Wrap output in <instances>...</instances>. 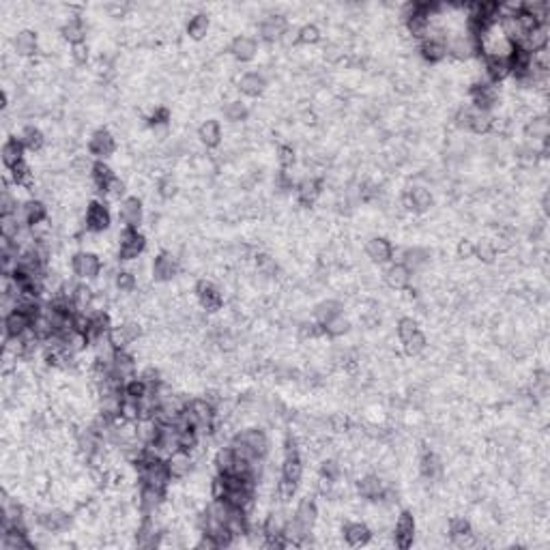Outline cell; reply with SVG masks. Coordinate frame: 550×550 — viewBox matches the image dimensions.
<instances>
[{
	"instance_id": "6da1fadb",
	"label": "cell",
	"mask_w": 550,
	"mask_h": 550,
	"mask_svg": "<svg viewBox=\"0 0 550 550\" xmlns=\"http://www.w3.org/2000/svg\"><path fill=\"white\" fill-rule=\"evenodd\" d=\"M144 248H146V239L142 232H138V228H125L119 234V260L134 262L136 258H140Z\"/></svg>"
},
{
	"instance_id": "7a4b0ae2",
	"label": "cell",
	"mask_w": 550,
	"mask_h": 550,
	"mask_svg": "<svg viewBox=\"0 0 550 550\" xmlns=\"http://www.w3.org/2000/svg\"><path fill=\"white\" fill-rule=\"evenodd\" d=\"M140 338H142V325L138 320H131V318H125L110 329V342H112L119 350H127Z\"/></svg>"
},
{
	"instance_id": "3957f363",
	"label": "cell",
	"mask_w": 550,
	"mask_h": 550,
	"mask_svg": "<svg viewBox=\"0 0 550 550\" xmlns=\"http://www.w3.org/2000/svg\"><path fill=\"white\" fill-rule=\"evenodd\" d=\"M447 54H452L456 60L467 62L471 60L479 50H477V41L469 33H452L447 35Z\"/></svg>"
},
{
	"instance_id": "277c9868",
	"label": "cell",
	"mask_w": 550,
	"mask_h": 550,
	"mask_svg": "<svg viewBox=\"0 0 550 550\" xmlns=\"http://www.w3.org/2000/svg\"><path fill=\"white\" fill-rule=\"evenodd\" d=\"M196 299H198V305H200L207 314H215L224 307L222 293H219V289L213 282H207V280H200L196 284Z\"/></svg>"
},
{
	"instance_id": "5b68a950",
	"label": "cell",
	"mask_w": 550,
	"mask_h": 550,
	"mask_svg": "<svg viewBox=\"0 0 550 550\" xmlns=\"http://www.w3.org/2000/svg\"><path fill=\"white\" fill-rule=\"evenodd\" d=\"M179 271H181V262H179V258L174 256L172 252H162V254L155 258V262H153V267H151V277L155 280V282H160V284H168V282H172L174 277L179 275Z\"/></svg>"
},
{
	"instance_id": "8992f818",
	"label": "cell",
	"mask_w": 550,
	"mask_h": 550,
	"mask_svg": "<svg viewBox=\"0 0 550 550\" xmlns=\"http://www.w3.org/2000/svg\"><path fill=\"white\" fill-rule=\"evenodd\" d=\"M71 267L80 280L93 282L101 275V258L95 252H78L71 260Z\"/></svg>"
},
{
	"instance_id": "52a82bcc",
	"label": "cell",
	"mask_w": 550,
	"mask_h": 550,
	"mask_svg": "<svg viewBox=\"0 0 550 550\" xmlns=\"http://www.w3.org/2000/svg\"><path fill=\"white\" fill-rule=\"evenodd\" d=\"M37 516H39V526L46 533H65L71 526V516L62 508H52Z\"/></svg>"
},
{
	"instance_id": "ba28073f",
	"label": "cell",
	"mask_w": 550,
	"mask_h": 550,
	"mask_svg": "<svg viewBox=\"0 0 550 550\" xmlns=\"http://www.w3.org/2000/svg\"><path fill=\"white\" fill-rule=\"evenodd\" d=\"M110 224H112V217H110L108 207L93 200L89 205V209H86V215H84V228L93 234H101L110 228Z\"/></svg>"
},
{
	"instance_id": "9c48e42d",
	"label": "cell",
	"mask_w": 550,
	"mask_h": 550,
	"mask_svg": "<svg viewBox=\"0 0 550 550\" xmlns=\"http://www.w3.org/2000/svg\"><path fill=\"white\" fill-rule=\"evenodd\" d=\"M15 215L22 222V226H31L33 228V226H37V224L46 222V219H48V207H46V203L37 200V198H28V200H24L19 205Z\"/></svg>"
},
{
	"instance_id": "30bf717a",
	"label": "cell",
	"mask_w": 550,
	"mask_h": 550,
	"mask_svg": "<svg viewBox=\"0 0 550 550\" xmlns=\"http://www.w3.org/2000/svg\"><path fill=\"white\" fill-rule=\"evenodd\" d=\"M136 370H138L136 357L131 355L129 350H117L112 363H110V372H112L119 381L129 383L131 379H136Z\"/></svg>"
},
{
	"instance_id": "8fae6325",
	"label": "cell",
	"mask_w": 550,
	"mask_h": 550,
	"mask_svg": "<svg viewBox=\"0 0 550 550\" xmlns=\"http://www.w3.org/2000/svg\"><path fill=\"white\" fill-rule=\"evenodd\" d=\"M415 533H417V524L411 512H402L395 520V529H393V542L398 548H411L415 542Z\"/></svg>"
},
{
	"instance_id": "7c38bea8",
	"label": "cell",
	"mask_w": 550,
	"mask_h": 550,
	"mask_svg": "<svg viewBox=\"0 0 550 550\" xmlns=\"http://www.w3.org/2000/svg\"><path fill=\"white\" fill-rule=\"evenodd\" d=\"M289 31V22H286V17L282 13H269L262 17L260 22V26H258V33L260 37L273 43V41H282L284 33Z\"/></svg>"
},
{
	"instance_id": "4fadbf2b",
	"label": "cell",
	"mask_w": 550,
	"mask_h": 550,
	"mask_svg": "<svg viewBox=\"0 0 550 550\" xmlns=\"http://www.w3.org/2000/svg\"><path fill=\"white\" fill-rule=\"evenodd\" d=\"M237 441L246 443L258 458H265L269 454V436L265 434V430L260 428H246L241 430L239 434H234Z\"/></svg>"
},
{
	"instance_id": "5bb4252c",
	"label": "cell",
	"mask_w": 550,
	"mask_h": 550,
	"mask_svg": "<svg viewBox=\"0 0 550 550\" xmlns=\"http://www.w3.org/2000/svg\"><path fill=\"white\" fill-rule=\"evenodd\" d=\"M119 219L125 224V228H138L144 219L140 198H136V196L123 198V203L119 205Z\"/></svg>"
},
{
	"instance_id": "9a60e30c",
	"label": "cell",
	"mask_w": 550,
	"mask_h": 550,
	"mask_svg": "<svg viewBox=\"0 0 550 550\" xmlns=\"http://www.w3.org/2000/svg\"><path fill=\"white\" fill-rule=\"evenodd\" d=\"M166 462H168L172 479H185L196 471V458L191 456V452H185V449L174 452Z\"/></svg>"
},
{
	"instance_id": "2e32d148",
	"label": "cell",
	"mask_w": 550,
	"mask_h": 550,
	"mask_svg": "<svg viewBox=\"0 0 550 550\" xmlns=\"http://www.w3.org/2000/svg\"><path fill=\"white\" fill-rule=\"evenodd\" d=\"M164 503H166V490L164 488H155V486H146V483H142L140 497H138V505H140V514L142 516L155 514Z\"/></svg>"
},
{
	"instance_id": "e0dca14e",
	"label": "cell",
	"mask_w": 550,
	"mask_h": 550,
	"mask_svg": "<svg viewBox=\"0 0 550 550\" xmlns=\"http://www.w3.org/2000/svg\"><path fill=\"white\" fill-rule=\"evenodd\" d=\"M89 151H91V155H95L99 160L112 157L114 151H117V140L108 129H97V131H93V136L89 140Z\"/></svg>"
},
{
	"instance_id": "ac0fdd59",
	"label": "cell",
	"mask_w": 550,
	"mask_h": 550,
	"mask_svg": "<svg viewBox=\"0 0 550 550\" xmlns=\"http://www.w3.org/2000/svg\"><path fill=\"white\" fill-rule=\"evenodd\" d=\"M447 39L443 37V35H436V33H432V35H428V39H424L422 43H420V52H422V56L428 60V62H441V60H445L449 54H447V43H445Z\"/></svg>"
},
{
	"instance_id": "d6986e66",
	"label": "cell",
	"mask_w": 550,
	"mask_h": 550,
	"mask_svg": "<svg viewBox=\"0 0 550 550\" xmlns=\"http://www.w3.org/2000/svg\"><path fill=\"white\" fill-rule=\"evenodd\" d=\"M497 101H499V93L490 82H477L471 89V105L473 108L490 112V110L497 105Z\"/></svg>"
},
{
	"instance_id": "ffe728a7",
	"label": "cell",
	"mask_w": 550,
	"mask_h": 550,
	"mask_svg": "<svg viewBox=\"0 0 550 550\" xmlns=\"http://www.w3.org/2000/svg\"><path fill=\"white\" fill-rule=\"evenodd\" d=\"M33 327V316L15 307L5 316V338H22Z\"/></svg>"
},
{
	"instance_id": "44dd1931",
	"label": "cell",
	"mask_w": 550,
	"mask_h": 550,
	"mask_svg": "<svg viewBox=\"0 0 550 550\" xmlns=\"http://www.w3.org/2000/svg\"><path fill=\"white\" fill-rule=\"evenodd\" d=\"M387 486H389V483L383 477L368 473V475L359 477V481H357V495L361 499H368V501H381V497L387 490Z\"/></svg>"
},
{
	"instance_id": "7402d4cb",
	"label": "cell",
	"mask_w": 550,
	"mask_h": 550,
	"mask_svg": "<svg viewBox=\"0 0 550 550\" xmlns=\"http://www.w3.org/2000/svg\"><path fill=\"white\" fill-rule=\"evenodd\" d=\"M548 37H550L548 24H538V26H533L529 33L524 35V39L518 43L516 48L526 52V54H533V52H538L542 48H548Z\"/></svg>"
},
{
	"instance_id": "603a6c76",
	"label": "cell",
	"mask_w": 550,
	"mask_h": 550,
	"mask_svg": "<svg viewBox=\"0 0 550 550\" xmlns=\"http://www.w3.org/2000/svg\"><path fill=\"white\" fill-rule=\"evenodd\" d=\"M434 203V198L430 194V189H426L424 185H415L409 189V194L404 196V205L409 211H415V213H426L430 211Z\"/></svg>"
},
{
	"instance_id": "cb8c5ba5",
	"label": "cell",
	"mask_w": 550,
	"mask_h": 550,
	"mask_svg": "<svg viewBox=\"0 0 550 550\" xmlns=\"http://www.w3.org/2000/svg\"><path fill=\"white\" fill-rule=\"evenodd\" d=\"M366 256L374 262V265H385V262L393 258V248L387 239L372 237L366 243Z\"/></svg>"
},
{
	"instance_id": "d4e9b609",
	"label": "cell",
	"mask_w": 550,
	"mask_h": 550,
	"mask_svg": "<svg viewBox=\"0 0 550 550\" xmlns=\"http://www.w3.org/2000/svg\"><path fill=\"white\" fill-rule=\"evenodd\" d=\"M3 550H31L35 542L28 538L26 529H19V526H11V529L3 531V540H0Z\"/></svg>"
},
{
	"instance_id": "484cf974",
	"label": "cell",
	"mask_w": 550,
	"mask_h": 550,
	"mask_svg": "<svg viewBox=\"0 0 550 550\" xmlns=\"http://www.w3.org/2000/svg\"><path fill=\"white\" fill-rule=\"evenodd\" d=\"M237 89L243 95H248V97H260L262 93L267 91V78L262 74H258V71H248V74H243L239 78Z\"/></svg>"
},
{
	"instance_id": "4316f807",
	"label": "cell",
	"mask_w": 550,
	"mask_h": 550,
	"mask_svg": "<svg viewBox=\"0 0 550 550\" xmlns=\"http://www.w3.org/2000/svg\"><path fill=\"white\" fill-rule=\"evenodd\" d=\"M342 533H344L346 544L353 548L366 546L372 540V529L368 522H346L342 526Z\"/></svg>"
},
{
	"instance_id": "83f0119b",
	"label": "cell",
	"mask_w": 550,
	"mask_h": 550,
	"mask_svg": "<svg viewBox=\"0 0 550 550\" xmlns=\"http://www.w3.org/2000/svg\"><path fill=\"white\" fill-rule=\"evenodd\" d=\"M11 46H13V52L22 58H31L39 52V37L33 33V31H19L13 41H11Z\"/></svg>"
},
{
	"instance_id": "f1b7e54d",
	"label": "cell",
	"mask_w": 550,
	"mask_h": 550,
	"mask_svg": "<svg viewBox=\"0 0 550 550\" xmlns=\"http://www.w3.org/2000/svg\"><path fill=\"white\" fill-rule=\"evenodd\" d=\"M383 280H385V284L389 286V289H393V291H404V289H409V284L413 280V273L402 265V262H393V265L387 267Z\"/></svg>"
},
{
	"instance_id": "f546056e",
	"label": "cell",
	"mask_w": 550,
	"mask_h": 550,
	"mask_svg": "<svg viewBox=\"0 0 550 550\" xmlns=\"http://www.w3.org/2000/svg\"><path fill=\"white\" fill-rule=\"evenodd\" d=\"M230 54L237 60H241V62H248V60H252L258 54V43L250 35H239L230 43Z\"/></svg>"
},
{
	"instance_id": "4dcf8cb0",
	"label": "cell",
	"mask_w": 550,
	"mask_h": 550,
	"mask_svg": "<svg viewBox=\"0 0 550 550\" xmlns=\"http://www.w3.org/2000/svg\"><path fill=\"white\" fill-rule=\"evenodd\" d=\"M60 35L62 39L69 43V46H78V43H84L86 39V24L84 19L78 15H71L69 19H65V24L60 26Z\"/></svg>"
},
{
	"instance_id": "1f68e13d",
	"label": "cell",
	"mask_w": 550,
	"mask_h": 550,
	"mask_svg": "<svg viewBox=\"0 0 550 550\" xmlns=\"http://www.w3.org/2000/svg\"><path fill=\"white\" fill-rule=\"evenodd\" d=\"M295 520H299L305 529H310L314 531V526L318 522V508H316V503L310 499V497H305L299 505H297V510H295Z\"/></svg>"
},
{
	"instance_id": "d6a6232c",
	"label": "cell",
	"mask_w": 550,
	"mask_h": 550,
	"mask_svg": "<svg viewBox=\"0 0 550 550\" xmlns=\"http://www.w3.org/2000/svg\"><path fill=\"white\" fill-rule=\"evenodd\" d=\"M198 138H200V142H203L207 148H215V146H219V144H222V138H224V134H222V125H219L215 119L205 121L200 127H198Z\"/></svg>"
},
{
	"instance_id": "836d02e7",
	"label": "cell",
	"mask_w": 550,
	"mask_h": 550,
	"mask_svg": "<svg viewBox=\"0 0 550 550\" xmlns=\"http://www.w3.org/2000/svg\"><path fill=\"white\" fill-rule=\"evenodd\" d=\"M524 134L529 140L533 142H546L548 140V134H550V123L546 119V114H535L526 121L524 125Z\"/></svg>"
},
{
	"instance_id": "e575fe53",
	"label": "cell",
	"mask_w": 550,
	"mask_h": 550,
	"mask_svg": "<svg viewBox=\"0 0 550 550\" xmlns=\"http://www.w3.org/2000/svg\"><path fill=\"white\" fill-rule=\"evenodd\" d=\"M0 153H3V164L7 166V170H11V168H15V166H19L22 162H24L26 148L17 138H9L3 144V151H0Z\"/></svg>"
},
{
	"instance_id": "d590c367",
	"label": "cell",
	"mask_w": 550,
	"mask_h": 550,
	"mask_svg": "<svg viewBox=\"0 0 550 550\" xmlns=\"http://www.w3.org/2000/svg\"><path fill=\"white\" fill-rule=\"evenodd\" d=\"M420 471H422V475L426 479L436 481V479H441V475H443V462H441V458H438L436 454L426 452L420 458Z\"/></svg>"
},
{
	"instance_id": "8d00e7d4",
	"label": "cell",
	"mask_w": 550,
	"mask_h": 550,
	"mask_svg": "<svg viewBox=\"0 0 550 550\" xmlns=\"http://www.w3.org/2000/svg\"><path fill=\"white\" fill-rule=\"evenodd\" d=\"M483 71L488 76V82H501L508 76H512V65L510 60H495V58H483Z\"/></svg>"
},
{
	"instance_id": "74e56055",
	"label": "cell",
	"mask_w": 550,
	"mask_h": 550,
	"mask_svg": "<svg viewBox=\"0 0 550 550\" xmlns=\"http://www.w3.org/2000/svg\"><path fill=\"white\" fill-rule=\"evenodd\" d=\"M295 191H297V198H299L301 205H314L316 198L320 196V183L312 177H305L303 181L297 183Z\"/></svg>"
},
{
	"instance_id": "f35d334b",
	"label": "cell",
	"mask_w": 550,
	"mask_h": 550,
	"mask_svg": "<svg viewBox=\"0 0 550 550\" xmlns=\"http://www.w3.org/2000/svg\"><path fill=\"white\" fill-rule=\"evenodd\" d=\"M342 314V303L340 301H334V299H327V301H320L316 307H314V320L325 327L332 318L340 316Z\"/></svg>"
},
{
	"instance_id": "ab89813d",
	"label": "cell",
	"mask_w": 550,
	"mask_h": 550,
	"mask_svg": "<svg viewBox=\"0 0 550 550\" xmlns=\"http://www.w3.org/2000/svg\"><path fill=\"white\" fill-rule=\"evenodd\" d=\"M211 31V17L207 13H196L187 22V35L194 41H203Z\"/></svg>"
},
{
	"instance_id": "60d3db41",
	"label": "cell",
	"mask_w": 550,
	"mask_h": 550,
	"mask_svg": "<svg viewBox=\"0 0 550 550\" xmlns=\"http://www.w3.org/2000/svg\"><path fill=\"white\" fill-rule=\"evenodd\" d=\"M17 140L24 144V148L26 151H41L43 148V144H46V136H43V131L39 129V127H24L19 131V136H17Z\"/></svg>"
},
{
	"instance_id": "b9f144b4",
	"label": "cell",
	"mask_w": 550,
	"mask_h": 550,
	"mask_svg": "<svg viewBox=\"0 0 550 550\" xmlns=\"http://www.w3.org/2000/svg\"><path fill=\"white\" fill-rule=\"evenodd\" d=\"M282 477L289 479V481H301L303 477V462H301V456L299 454H291V456H284V462H282Z\"/></svg>"
},
{
	"instance_id": "7bdbcfd3",
	"label": "cell",
	"mask_w": 550,
	"mask_h": 550,
	"mask_svg": "<svg viewBox=\"0 0 550 550\" xmlns=\"http://www.w3.org/2000/svg\"><path fill=\"white\" fill-rule=\"evenodd\" d=\"M224 110V117L230 121V123H241V121H246L248 114H250V108L246 101H241V99H230L226 101V105L222 108Z\"/></svg>"
},
{
	"instance_id": "ee69618b",
	"label": "cell",
	"mask_w": 550,
	"mask_h": 550,
	"mask_svg": "<svg viewBox=\"0 0 550 550\" xmlns=\"http://www.w3.org/2000/svg\"><path fill=\"white\" fill-rule=\"evenodd\" d=\"M234 462H237L234 449H232L230 445H226V447H219V449H217L213 465H215V469H217L219 473H232Z\"/></svg>"
},
{
	"instance_id": "f6af8a7d",
	"label": "cell",
	"mask_w": 550,
	"mask_h": 550,
	"mask_svg": "<svg viewBox=\"0 0 550 550\" xmlns=\"http://www.w3.org/2000/svg\"><path fill=\"white\" fill-rule=\"evenodd\" d=\"M138 286V277L134 271H127V269H119L117 275H114V289L123 295H129L134 293Z\"/></svg>"
},
{
	"instance_id": "bcb514c9",
	"label": "cell",
	"mask_w": 550,
	"mask_h": 550,
	"mask_svg": "<svg viewBox=\"0 0 550 550\" xmlns=\"http://www.w3.org/2000/svg\"><path fill=\"white\" fill-rule=\"evenodd\" d=\"M426 346H428V340H426V336H424L422 329H420V332H415L409 340L402 342V350H404V355H409V357L422 355L424 350H426Z\"/></svg>"
},
{
	"instance_id": "7dc6e473",
	"label": "cell",
	"mask_w": 550,
	"mask_h": 550,
	"mask_svg": "<svg viewBox=\"0 0 550 550\" xmlns=\"http://www.w3.org/2000/svg\"><path fill=\"white\" fill-rule=\"evenodd\" d=\"M117 177L114 174V170L110 168L108 164H103V162H95V166H93V174H91V179H93V185L101 191L110 181H112Z\"/></svg>"
},
{
	"instance_id": "c3c4849f",
	"label": "cell",
	"mask_w": 550,
	"mask_h": 550,
	"mask_svg": "<svg viewBox=\"0 0 550 550\" xmlns=\"http://www.w3.org/2000/svg\"><path fill=\"white\" fill-rule=\"evenodd\" d=\"M254 262H256V273L265 275L267 280H273L277 275V271H280L277 260L271 254H258Z\"/></svg>"
},
{
	"instance_id": "681fc988",
	"label": "cell",
	"mask_w": 550,
	"mask_h": 550,
	"mask_svg": "<svg viewBox=\"0 0 550 550\" xmlns=\"http://www.w3.org/2000/svg\"><path fill=\"white\" fill-rule=\"evenodd\" d=\"M323 329H325V336H329V338H340V336H346L350 332V320L344 314H340V316L329 320Z\"/></svg>"
},
{
	"instance_id": "f907efd6",
	"label": "cell",
	"mask_w": 550,
	"mask_h": 550,
	"mask_svg": "<svg viewBox=\"0 0 550 550\" xmlns=\"http://www.w3.org/2000/svg\"><path fill=\"white\" fill-rule=\"evenodd\" d=\"M473 258H479L481 262H486V265H492V262L499 258V250L492 241H479V243H475Z\"/></svg>"
},
{
	"instance_id": "816d5d0a",
	"label": "cell",
	"mask_w": 550,
	"mask_h": 550,
	"mask_svg": "<svg viewBox=\"0 0 550 550\" xmlns=\"http://www.w3.org/2000/svg\"><path fill=\"white\" fill-rule=\"evenodd\" d=\"M320 41V31L316 24H305L299 28V39L297 43H301V46H314V43Z\"/></svg>"
},
{
	"instance_id": "f5cc1de1",
	"label": "cell",
	"mask_w": 550,
	"mask_h": 550,
	"mask_svg": "<svg viewBox=\"0 0 550 550\" xmlns=\"http://www.w3.org/2000/svg\"><path fill=\"white\" fill-rule=\"evenodd\" d=\"M101 194L108 198V200H121V198L125 196V183H123L119 177H114L112 181H110V183L101 189Z\"/></svg>"
},
{
	"instance_id": "db71d44e",
	"label": "cell",
	"mask_w": 550,
	"mask_h": 550,
	"mask_svg": "<svg viewBox=\"0 0 550 550\" xmlns=\"http://www.w3.org/2000/svg\"><path fill=\"white\" fill-rule=\"evenodd\" d=\"M415 332H420V325H417V320L415 318H400L398 320V338H400V342H404V340H409Z\"/></svg>"
},
{
	"instance_id": "11a10c76",
	"label": "cell",
	"mask_w": 550,
	"mask_h": 550,
	"mask_svg": "<svg viewBox=\"0 0 550 550\" xmlns=\"http://www.w3.org/2000/svg\"><path fill=\"white\" fill-rule=\"evenodd\" d=\"M277 162L282 168H293L295 162H297V155H295V148L289 146V144H282L277 148Z\"/></svg>"
},
{
	"instance_id": "9f6ffc18",
	"label": "cell",
	"mask_w": 550,
	"mask_h": 550,
	"mask_svg": "<svg viewBox=\"0 0 550 550\" xmlns=\"http://www.w3.org/2000/svg\"><path fill=\"white\" fill-rule=\"evenodd\" d=\"M452 542L458 546V548H471V546H477V535L473 529L465 531V533H456L452 535Z\"/></svg>"
},
{
	"instance_id": "6f0895ef",
	"label": "cell",
	"mask_w": 550,
	"mask_h": 550,
	"mask_svg": "<svg viewBox=\"0 0 550 550\" xmlns=\"http://www.w3.org/2000/svg\"><path fill=\"white\" fill-rule=\"evenodd\" d=\"M69 56L74 58L76 65H86V60H89V56H91L89 46H86V43H78V46H71Z\"/></svg>"
},
{
	"instance_id": "680465c9",
	"label": "cell",
	"mask_w": 550,
	"mask_h": 550,
	"mask_svg": "<svg viewBox=\"0 0 550 550\" xmlns=\"http://www.w3.org/2000/svg\"><path fill=\"white\" fill-rule=\"evenodd\" d=\"M471 529V522L465 518V516H454L452 520H449V533L452 535H456V533H465V531H469Z\"/></svg>"
},
{
	"instance_id": "91938a15",
	"label": "cell",
	"mask_w": 550,
	"mask_h": 550,
	"mask_svg": "<svg viewBox=\"0 0 550 550\" xmlns=\"http://www.w3.org/2000/svg\"><path fill=\"white\" fill-rule=\"evenodd\" d=\"M456 252H458V258L469 260L475 254V243H473V241H469V239H462L458 243V248H456Z\"/></svg>"
},
{
	"instance_id": "94428289",
	"label": "cell",
	"mask_w": 550,
	"mask_h": 550,
	"mask_svg": "<svg viewBox=\"0 0 550 550\" xmlns=\"http://www.w3.org/2000/svg\"><path fill=\"white\" fill-rule=\"evenodd\" d=\"M174 194H177V185L172 183V179H164V181L160 183V196L170 198V196H174Z\"/></svg>"
}]
</instances>
